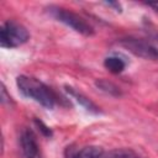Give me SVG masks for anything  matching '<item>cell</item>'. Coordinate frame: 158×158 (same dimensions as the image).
I'll return each mask as SVG.
<instances>
[{"instance_id": "1", "label": "cell", "mask_w": 158, "mask_h": 158, "mask_svg": "<svg viewBox=\"0 0 158 158\" xmlns=\"http://www.w3.org/2000/svg\"><path fill=\"white\" fill-rule=\"evenodd\" d=\"M16 85L26 98L32 99L43 107L53 109L56 105L54 93L38 79L27 75H20L16 78Z\"/></svg>"}, {"instance_id": "2", "label": "cell", "mask_w": 158, "mask_h": 158, "mask_svg": "<svg viewBox=\"0 0 158 158\" xmlns=\"http://www.w3.org/2000/svg\"><path fill=\"white\" fill-rule=\"evenodd\" d=\"M30 33L21 23L9 20L0 28V46L2 48H16L26 43Z\"/></svg>"}, {"instance_id": "3", "label": "cell", "mask_w": 158, "mask_h": 158, "mask_svg": "<svg viewBox=\"0 0 158 158\" xmlns=\"http://www.w3.org/2000/svg\"><path fill=\"white\" fill-rule=\"evenodd\" d=\"M49 11H51V15L56 20H58L59 22L70 27L75 32L80 33V35H84V36H93L94 35L93 26L89 22H86L78 14H75V12L68 10V9L59 7V6H51Z\"/></svg>"}, {"instance_id": "4", "label": "cell", "mask_w": 158, "mask_h": 158, "mask_svg": "<svg viewBox=\"0 0 158 158\" xmlns=\"http://www.w3.org/2000/svg\"><path fill=\"white\" fill-rule=\"evenodd\" d=\"M122 43L126 48H128V51H131L136 56H139L142 58H148V59H158V51L143 41L127 38Z\"/></svg>"}, {"instance_id": "5", "label": "cell", "mask_w": 158, "mask_h": 158, "mask_svg": "<svg viewBox=\"0 0 158 158\" xmlns=\"http://www.w3.org/2000/svg\"><path fill=\"white\" fill-rule=\"evenodd\" d=\"M20 143H21L22 153L26 158H41L40 147L32 131L23 130L20 137Z\"/></svg>"}, {"instance_id": "6", "label": "cell", "mask_w": 158, "mask_h": 158, "mask_svg": "<svg viewBox=\"0 0 158 158\" xmlns=\"http://www.w3.org/2000/svg\"><path fill=\"white\" fill-rule=\"evenodd\" d=\"M65 89H67L68 94H69L79 105H81L86 111L93 112V114H98V112H99V107H98L89 98H86L84 94H81L80 91L75 90V89L72 88V86H65Z\"/></svg>"}, {"instance_id": "7", "label": "cell", "mask_w": 158, "mask_h": 158, "mask_svg": "<svg viewBox=\"0 0 158 158\" xmlns=\"http://www.w3.org/2000/svg\"><path fill=\"white\" fill-rule=\"evenodd\" d=\"M104 65H105V68H106L109 72H111V73H114V74H118V73L123 72V69H125V67H126V63H125V60L121 59L120 57L111 56V57L105 58Z\"/></svg>"}, {"instance_id": "8", "label": "cell", "mask_w": 158, "mask_h": 158, "mask_svg": "<svg viewBox=\"0 0 158 158\" xmlns=\"http://www.w3.org/2000/svg\"><path fill=\"white\" fill-rule=\"evenodd\" d=\"M96 86H98L99 89H101L102 91L107 93V94H111V95H120L118 88H117L115 84H112V83H110V81H107V80H104V79L98 80V81H96Z\"/></svg>"}, {"instance_id": "9", "label": "cell", "mask_w": 158, "mask_h": 158, "mask_svg": "<svg viewBox=\"0 0 158 158\" xmlns=\"http://www.w3.org/2000/svg\"><path fill=\"white\" fill-rule=\"evenodd\" d=\"M101 158H139L136 153L127 149H116L110 152L109 154H102Z\"/></svg>"}, {"instance_id": "10", "label": "cell", "mask_w": 158, "mask_h": 158, "mask_svg": "<svg viewBox=\"0 0 158 158\" xmlns=\"http://www.w3.org/2000/svg\"><path fill=\"white\" fill-rule=\"evenodd\" d=\"M156 38H157V41H158V33H157V35H156Z\"/></svg>"}]
</instances>
